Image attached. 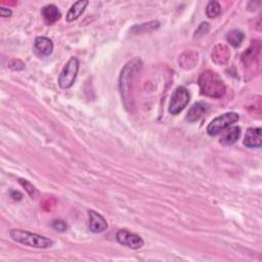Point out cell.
Returning a JSON list of instances; mask_svg holds the SVG:
<instances>
[{
    "label": "cell",
    "instance_id": "obj_1",
    "mask_svg": "<svg viewBox=\"0 0 262 262\" xmlns=\"http://www.w3.org/2000/svg\"><path fill=\"white\" fill-rule=\"evenodd\" d=\"M142 60L139 58H134L128 62L123 68L122 72H121L119 79V87L124 106L127 110H129L132 107V92L135 84L134 81L136 76L139 74L140 70H142Z\"/></svg>",
    "mask_w": 262,
    "mask_h": 262
},
{
    "label": "cell",
    "instance_id": "obj_2",
    "mask_svg": "<svg viewBox=\"0 0 262 262\" xmlns=\"http://www.w3.org/2000/svg\"><path fill=\"white\" fill-rule=\"evenodd\" d=\"M198 84L201 94L212 98H221L226 94V84L221 77L212 70L204 71L200 75Z\"/></svg>",
    "mask_w": 262,
    "mask_h": 262
},
{
    "label": "cell",
    "instance_id": "obj_3",
    "mask_svg": "<svg viewBox=\"0 0 262 262\" xmlns=\"http://www.w3.org/2000/svg\"><path fill=\"white\" fill-rule=\"evenodd\" d=\"M10 238L22 245L38 248V249H47L52 247L53 241L49 238L40 236L34 233H30L22 230H11L9 233Z\"/></svg>",
    "mask_w": 262,
    "mask_h": 262
},
{
    "label": "cell",
    "instance_id": "obj_4",
    "mask_svg": "<svg viewBox=\"0 0 262 262\" xmlns=\"http://www.w3.org/2000/svg\"><path fill=\"white\" fill-rule=\"evenodd\" d=\"M261 59V42L260 40H253L251 45L242 54V65L254 76L258 73Z\"/></svg>",
    "mask_w": 262,
    "mask_h": 262
},
{
    "label": "cell",
    "instance_id": "obj_5",
    "mask_svg": "<svg viewBox=\"0 0 262 262\" xmlns=\"http://www.w3.org/2000/svg\"><path fill=\"white\" fill-rule=\"evenodd\" d=\"M240 116L235 112H230L221 115L211 121L210 124L207 126V133L211 136H215L226 130L227 128L231 127L236 122H238Z\"/></svg>",
    "mask_w": 262,
    "mask_h": 262
},
{
    "label": "cell",
    "instance_id": "obj_6",
    "mask_svg": "<svg viewBox=\"0 0 262 262\" xmlns=\"http://www.w3.org/2000/svg\"><path fill=\"white\" fill-rule=\"evenodd\" d=\"M79 71V60L71 57L58 76V85L60 88L68 89L73 86Z\"/></svg>",
    "mask_w": 262,
    "mask_h": 262
},
{
    "label": "cell",
    "instance_id": "obj_7",
    "mask_svg": "<svg viewBox=\"0 0 262 262\" xmlns=\"http://www.w3.org/2000/svg\"><path fill=\"white\" fill-rule=\"evenodd\" d=\"M190 102V92L185 86H178L172 93L168 111L171 115L183 112Z\"/></svg>",
    "mask_w": 262,
    "mask_h": 262
},
{
    "label": "cell",
    "instance_id": "obj_8",
    "mask_svg": "<svg viewBox=\"0 0 262 262\" xmlns=\"http://www.w3.org/2000/svg\"><path fill=\"white\" fill-rule=\"evenodd\" d=\"M116 239L121 245L132 250L140 249L145 244L144 240L138 235L131 233L127 230H120L116 235Z\"/></svg>",
    "mask_w": 262,
    "mask_h": 262
},
{
    "label": "cell",
    "instance_id": "obj_9",
    "mask_svg": "<svg viewBox=\"0 0 262 262\" xmlns=\"http://www.w3.org/2000/svg\"><path fill=\"white\" fill-rule=\"evenodd\" d=\"M212 60L218 66L228 65L231 58V50L226 44H217L214 46L212 53Z\"/></svg>",
    "mask_w": 262,
    "mask_h": 262
},
{
    "label": "cell",
    "instance_id": "obj_10",
    "mask_svg": "<svg viewBox=\"0 0 262 262\" xmlns=\"http://www.w3.org/2000/svg\"><path fill=\"white\" fill-rule=\"evenodd\" d=\"M88 216H89V230L90 232L94 234H99L103 233L108 229V224L106 219L98 214L95 211L89 210L88 211Z\"/></svg>",
    "mask_w": 262,
    "mask_h": 262
},
{
    "label": "cell",
    "instance_id": "obj_11",
    "mask_svg": "<svg viewBox=\"0 0 262 262\" xmlns=\"http://www.w3.org/2000/svg\"><path fill=\"white\" fill-rule=\"evenodd\" d=\"M35 52L40 56H48L52 53L53 43L51 40L44 36H39L34 41Z\"/></svg>",
    "mask_w": 262,
    "mask_h": 262
},
{
    "label": "cell",
    "instance_id": "obj_12",
    "mask_svg": "<svg viewBox=\"0 0 262 262\" xmlns=\"http://www.w3.org/2000/svg\"><path fill=\"white\" fill-rule=\"evenodd\" d=\"M244 145L247 148L250 149H258L262 145V134H261V128L260 127H252L249 128L246 132L245 139H244Z\"/></svg>",
    "mask_w": 262,
    "mask_h": 262
},
{
    "label": "cell",
    "instance_id": "obj_13",
    "mask_svg": "<svg viewBox=\"0 0 262 262\" xmlns=\"http://www.w3.org/2000/svg\"><path fill=\"white\" fill-rule=\"evenodd\" d=\"M208 111V105L204 102H198L193 105L187 115V120L191 123H195L202 118Z\"/></svg>",
    "mask_w": 262,
    "mask_h": 262
},
{
    "label": "cell",
    "instance_id": "obj_14",
    "mask_svg": "<svg viewBox=\"0 0 262 262\" xmlns=\"http://www.w3.org/2000/svg\"><path fill=\"white\" fill-rule=\"evenodd\" d=\"M198 56H199L198 52H196L194 50L185 51L183 54L179 56V59H178L179 66L185 70L194 69L198 63V58H199Z\"/></svg>",
    "mask_w": 262,
    "mask_h": 262
},
{
    "label": "cell",
    "instance_id": "obj_15",
    "mask_svg": "<svg viewBox=\"0 0 262 262\" xmlns=\"http://www.w3.org/2000/svg\"><path fill=\"white\" fill-rule=\"evenodd\" d=\"M224 134L220 137V144L223 146H232L241 136V128L239 126L229 127L223 131Z\"/></svg>",
    "mask_w": 262,
    "mask_h": 262
},
{
    "label": "cell",
    "instance_id": "obj_16",
    "mask_svg": "<svg viewBox=\"0 0 262 262\" xmlns=\"http://www.w3.org/2000/svg\"><path fill=\"white\" fill-rule=\"evenodd\" d=\"M41 14H42L44 22L47 25L54 24L55 22L58 21L60 16H62V13H60L57 6H55L54 4L45 5L41 10Z\"/></svg>",
    "mask_w": 262,
    "mask_h": 262
},
{
    "label": "cell",
    "instance_id": "obj_17",
    "mask_svg": "<svg viewBox=\"0 0 262 262\" xmlns=\"http://www.w3.org/2000/svg\"><path fill=\"white\" fill-rule=\"evenodd\" d=\"M88 3L89 2L87 1V0H79V1L75 2L67 13V16H66L67 21L73 22V21H75V19H77L80 15L84 12Z\"/></svg>",
    "mask_w": 262,
    "mask_h": 262
},
{
    "label": "cell",
    "instance_id": "obj_18",
    "mask_svg": "<svg viewBox=\"0 0 262 262\" xmlns=\"http://www.w3.org/2000/svg\"><path fill=\"white\" fill-rule=\"evenodd\" d=\"M244 38H245V34L238 29L230 31L227 35V40L229 41V43L234 47L241 46V44L244 41Z\"/></svg>",
    "mask_w": 262,
    "mask_h": 262
},
{
    "label": "cell",
    "instance_id": "obj_19",
    "mask_svg": "<svg viewBox=\"0 0 262 262\" xmlns=\"http://www.w3.org/2000/svg\"><path fill=\"white\" fill-rule=\"evenodd\" d=\"M221 12V6L217 1H210L206 6V15L210 18L218 16Z\"/></svg>",
    "mask_w": 262,
    "mask_h": 262
},
{
    "label": "cell",
    "instance_id": "obj_20",
    "mask_svg": "<svg viewBox=\"0 0 262 262\" xmlns=\"http://www.w3.org/2000/svg\"><path fill=\"white\" fill-rule=\"evenodd\" d=\"M18 184L21 185L23 188H25L26 192L29 194V196H30L32 199H36V198L39 196V192L37 191V189H36L31 183H29L28 180L19 178V179H18Z\"/></svg>",
    "mask_w": 262,
    "mask_h": 262
},
{
    "label": "cell",
    "instance_id": "obj_21",
    "mask_svg": "<svg viewBox=\"0 0 262 262\" xmlns=\"http://www.w3.org/2000/svg\"><path fill=\"white\" fill-rule=\"evenodd\" d=\"M160 27V23L159 22H150V23H146V24H142L139 26H134L132 28V32L135 31V33H140V32H149V31H153L155 29H158Z\"/></svg>",
    "mask_w": 262,
    "mask_h": 262
},
{
    "label": "cell",
    "instance_id": "obj_22",
    "mask_svg": "<svg viewBox=\"0 0 262 262\" xmlns=\"http://www.w3.org/2000/svg\"><path fill=\"white\" fill-rule=\"evenodd\" d=\"M51 227H52L55 231L60 232V233L66 232L67 229H68L67 224L65 223L64 220H62V219H56V220H53V221H52V224H51Z\"/></svg>",
    "mask_w": 262,
    "mask_h": 262
},
{
    "label": "cell",
    "instance_id": "obj_23",
    "mask_svg": "<svg viewBox=\"0 0 262 262\" xmlns=\"http://www.w3.org/2000/svg\"><path fill=\"white\" fill-rule=\"evenodd\" d=\"M209 29H210V27H209L208 23H202L199 26V28L196 30V33H195L194 37L195 38H200V37L204 36L205 34H207L209 32Z\"/></svg>",
    "mask_w": 262,
    "mask_h": 262
},
{
    "label": "cell",
    "instance_id": "obj_24",
    "mask_svg": "<svg viewBox=\"0 0 262 262\" xmlns=\"http://www.w3.org/2000/svg\"><path fill=\"white\" fill-rule=\"evenodd\" d=\"M12 14V11L9 8L0 7V15L2 17H9Z\"/></svg>",
    "mask_w": 262,
    "mask_h": 262
},
{
    "label": "cell",
    "instance_id": "obj_25",
    "mask_svg": "<svg viewBox=\"0 0 262 262\" xmlns=\"http://www.w3.org/2000/svg\"><path fill=\"white\" fill-rule=\"evenodd\" d=\"M10 196L12 197V199L13 200H21L22 199V194L21 193H18V192H16V191H11V193H10Z\"/></svg>",
    "mask_w": 262,
    "mask_h": 262
}]
</instances>
